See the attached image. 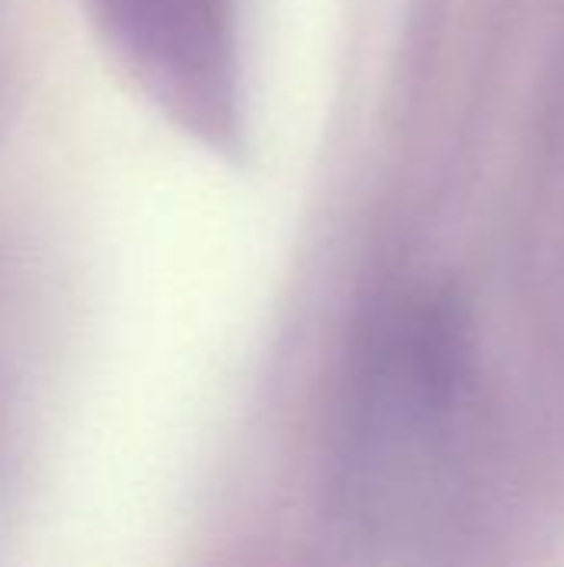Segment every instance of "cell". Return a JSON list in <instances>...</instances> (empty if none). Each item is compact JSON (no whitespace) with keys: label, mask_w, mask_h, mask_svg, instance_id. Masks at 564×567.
Returning a JSON list of instances; mask_svg holds the SVG:
<instances>
[{"label":"cell","mask_w":564,"mask_h":567,"mask_svg":"<svg viewBox=\"0 0 564 567\" xmlns=\"http://www.w3.org/2000/svg\"><path fill=\"white\" fill-rule=\"evenodd\" d=\"M479 415V352L465 306L435 286L386 296L342 382L332 439L336 518L372 545L449 525Z\"/></svg>","instance_id":"obj_1"},{"label":"cell","mask_w":564,"mask_h":567,"mask_svg":"<svg viewBox=\"0 0 564 567\" xmlns=\"http://www.w3.org/2000/svg\"><path fill=\"white\" fill-rule=\"evenodd\" d=\"M140 83L193 133L223 143L236 126V0H86Z\"/></svg>","instance_id":"obj_2"}]
</instances>
